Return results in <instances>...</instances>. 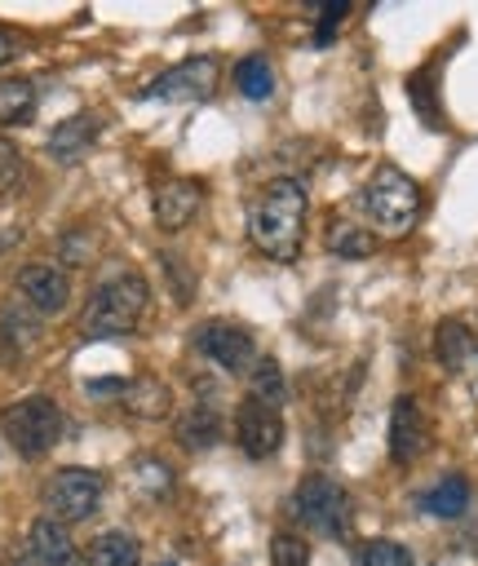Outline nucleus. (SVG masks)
<instances>
[{
  "label": "nucleus",
  "instance_id": "1",
  "mask_svg": "<svg viewBox=\"0 0 478 566\" xmlns=\"http://www.w3.org/2000/svg\"><path fill=\"white\" fill-rule=\"evenodd\" d=\"M248 234L266 256L292 261L301 252V239H305V190H301V181H292V177L270 181L266 195L252 208Z\"/></svg>",
  "mask_w": 478,
  "mask_h": 566
},
{
  "label": "nucleus",
  "instance_id": "2",
  "mask_svg": "<svg viewBox=\"0 0 478 566\" xmlns=\"http://www.w3.org/2000/svg\"><path fill=\"white\" fill-rule=\"evenodd\" d=\"M146 314V279L142 274H115L106 279L89 305H84V332L89 336H124Z\"/></svg>",
  "mask_w": 478,
  "mask_h": 566
},
{
  "label": "nucleus",
  "instance_id": "3",
  "mask_svg": "<svg viewBox=\"0 0 478 566\" xmlns=\"http://www.w3.org/2000/svg\"><path fill=\"white\" fill-rule=\"evenodd\" d=\"M363 212L381 234H407L420 217V190L412 186V177H403L398 168H376L372 181L363 186Z\"/></svg>",
  "mask_w": 478,
  "mask_h": 566
},
{
  "label": "nucleus",
  "instance_id": "4",
  "mask_svg": "<svg viewBox=\"0 0 478 566\" xmlns=\"http://www.w3.org/2000/svg\"><path fill=\"white\" fill-rule=\"evenodd\" d=\"M62 429H66L62 407L53 398H40V394L35 398H18V402H9L0 411V433L9 438V447L18 455H44V451H53L58 438H62Z\"/></svg>",
  "mask_w": 478,
  "mask_h": 566
},
{
  "label": "nucleus",
  "instance_id": "5",
  "mask_svg": "<svg viewBox=\"0 0 478 566\" xmlns=\"http://www.w3.org/2000/svg\"><path fill=\"white\" fill-rule=\"evenodd\" d=\"M292 513H297L301 526H310V531H319V535H328V539H345V535H350V517H354L345 486L332 482L328 473L301 478V486H297V495H292Z\"/></svg>",
  "mask_w": 478,
  "mask_h": 566
},
{
  "label": "nucleus",
  "instance_id": "6",
  "mask_svg": "<svg viewBox=\"0 0 478 566\" xmlns=\"http://www.w3.org/2000/svg\"><path fill=\"white\" fill-rule=\"evenodd\" d=\"M40 495H44L49 522H58V526L84 522L102 504V473H93V469H58V473H49Z\"/></svg>",
  "mask_w": 478,
  "mask_h": 566
},
{
  "label": "nucleus",
  "instance_id": "7",
  "mask_svg": "<svg viewBox=\"0 0 478 566\" xmlns=\"http://www.w3.org/2000/svg\"><path fill=\"white\" fill-rule=\"evenodd\" d=\"M195 349H199L208 363H217L221 371H235V376L257 367V340H252V332L239 327V323H226V318L204 323V327L195 332Z\"/></svg>",
  "mask_w": 478,
  "mask_h": 566
},
{
  "label": "nucleus",
  "instance_id": "8",
  "mask_svg": "<svg viewBox=\"0 0 478 566\" xmlns=\"http://www.w3.org/2000/svg\"><path fill=\"white\" fill-rule=\"evenodd\" d=\"M235 438H239L243 455L270 460V455L283 447L279 407H266V402H257V398H243V407H239V416H235Z\"/></svg>",
  "mask_w": 478,
  "mask_h": 566
},
{
  "label": "nucleus",
  "instance_id": "9",
  "mask_svg": "<svg viewBox=\"0 0 478 566\" xmlns=\"http://www.w3.org/2000/svg\"><path fill=\"white\" fill-rule=\"evenodd\" d=\"M217 88V62L212 57H190L173 71H164L150 88H142V97H168V102H204Z\"/></svg>",
  "mask_w": 478,
  "mask_h": 566
},
{
  "label": "nucleus",
  "instance_id": "10",
  "mask_svg": "<svg viewBox=\"0 0 478 566\" xmlns=\"http://www.w3.org/2000/svg\"><path fill=\"white\" fill-rule=\"evenodd\" d=\"M150 203H155V226L173 234V230H181V226L195 221V212L204 203V190L195 181H186V177H168V181L155 186Z\"/></svg>",
  "mask_w": 478,
  "mask_h": 566
},
{
  "label": "nucleus",
  "instance_id": "11",
  "mask_svg": "<svg viewBox=\"0 0 478 566\" xmlns=\"http://www.w3.org/2000/svg\"><path fill=\"white\" fill-rule=\"evenodd\" d=\"M18 292L40 314H58L71 296V283H66V270H58L53 261H31V265L18 270Z\"/></svg>",
  "mask_w": 478,
  "mask_h": 566
},
{
  "label": "nucleus",
  "instance_id": "12",
  "mask_svg": "<svg viewBox=\"0 0 478 566\" xmlns=\"http://www.w3.org/2000/svg\"><path fill=\"white\" fill-rule=\"evenodd\" d=\"M429 442V429H425V411L416 398H398L394 411H389V455L398 464H412Z\"/></svg>",
  "mask_w": 478,
  "mask_h": 566
},
{
  "label": "nucleus",
  "instance_id": "13",
  "mask_svg": "<svg viewBox=\"0 0 478 566\" xmlns=\"http://www.w3.org/2000/svg\"><path fill=\"white\" fill-rule=\"evenodd\" d=\"M22 566H80V562H75L71 535H66L58 522L40 517V522H31V531H27Z\"/></svg>",
  "mask_w": 478,
  "mask_h": 566
},
{
  "label": "nucleus",
  "instance_id": "14",
  "mask_svg": "<svg viewBox=\"0 0 478 566\" xmlns=\"http://www.w3.org/2000/svg\"><path fill=\"white\" fill-rule=\"evenodd\" d=\"M97 133H102V119L97 115H71V119H62L49 133V155L53 159H80L97 142Z\"/></svg>",
  "mask_w": 478,
  "mask_h": 566
},
{
  "label": "nucleus",
  "instance_id": "15",
  "mask_svg": "<svg viewBox=\"0 0 478 566\" xmlns=\"http://www.w3.org/2000/svg\"><path fill=\"white\" fill-rule=\"evenodd\" d=\"M84 566H142V548H137L133 535L106 531V535H97V539L89 544Z\"/></svg>",
  "mask_w": 478,
  "mask_h": 566
},
{
  "label": "nucleus",
  "instance_id": "16",
  "mask_svg": "<svg viewBox=\"0 0 478 566\" xmlns=\"http://www.w3.org/2000/svg\"><path fill=\"white\" fill-rule=\"evenodd\" d=\"M420 509L434 513V517H460V513L469 509V482H465L460 473L434 482V486L420 495Z\"/></svg>",
  "mask_w": 478,
  "mask_h": 566
},
{
  "label": "nucleus",
  "instance_id": "17",
  "mask_svg": "<svg viewBox=\"0 0 478 566\" xmlns=\"http://www.w3.org/2000/svg\"><path fill=\"white\" fill-rule=\"evenodd\" d=\"M434 354H438L443 367H460V363L474 354V336H469V327H465L460 318H443L438 332H434Z\"/></svg>",
  "mask_w": 478,
  "mask_h": 566
},
{
  "label": "nucleus",
  "instance_id": "18",
  "mask_svg": "<svg viewBox=\"0 0 478 566\" xmlns=\"http://www.w3.org/2000/svg\"><path fill=\"white\" fill-rule=\"evenodd\" d=\"M35 115V88L27 80H0V124H27Z\"/></svg>",
  "mask_w": 478,
  "mask_h": 566
},
{
  "label": "nucleus",
  "instance_id": "19",
  "mask_svg": "<svg viewBox=\"0 0 478 566\" xmlns=\"http://www.w3.org/2000/svg\"><path fill=\"white\" fill-rule=\"evenodd\" d=\"M235 84H239V93H243V97L261 102V97H270V93H274V71H270V62H266V57H243V62L235 66Z\"/></svg>",
  "mask_w": 478,
  "mask_h": 566
},
{
  "label": "nucleus",
  "instance_id": "20",
  "mask_svg": "<svg viewBox=\"0 0 478 566\" xmlns=\"http://www.w3.org/2000/svg\"><path fill=\"white\" fill-rule=\"evenodd\" d=\"M328 248H332L336 256H367V252L376 248V239H372L367 230H358L354 221H336V226L328 230Z\"/></svg>",
  "mask_w": 478,
  "mask_h": 566
},
{
  "label": "nucleus",
  "instance_id": "21",
  "mask_svg": "<svg viewBox=\"0 0 478 566\" xmlns=\"http://www.w3.org/2000/svg\"><path fill=\"white\" fill-rule=\"evenodd\" d=\"M181 442L186 447H212L217 442V411L212 407H190L186 416H181Z\"/></svg>",
  "mask_w": 478,
  "mask_h": 566
},
{
  "label": "nucleus",
  "instance_id": "22",
  "mask_svg": "<svg viewBox=\"0 0 478 566\" xmlns=\"http://www.w3.org/2000/svg\"><path fill=\"white\" fill-rule=\"evenodd\" d=\"M248 398H257V402H266V407H279V402H283V376H279L274 358H257Z\"/></svg>",
  "mask_w": 478,
  "mask_h": 566
},
{
  "label": "nucleus",
  "instance_id": "23",
  "mask_svg": "<svg viewBox=\"0 0 478 566\" xmlns=\"http://www.w3.org/2000/svg\"><path fill=\"white\" fill-rule=\"evenodd\" d=\"M358 566H412L407 548L394 544V539H367L358 548Z\"/></svg>",
  "mask_w": 478,
  "mask_h": 566
},
{
  "label": "nucleus",
  "instance_id": "24",
  "mask_svg": "<svg viewBox=\"0 0 478 566\" xmlns=\"http://www.w3.org/2000/svg\"><path fill=\"white\" fill-rule=\"evenodd\" d=\"M270 566H310V548L301 535H274L270 539Z\"/></svg>",
  "mask_w": 478,
  "mask_h": 566
},
{
  "label": "nucleus",
  "instance_id": "25",
  "mask_svg": "<svg viewBox=\"0 0 478 566\" xmlns=\"http://www.w3.org/2000/svg\"><path fill=\"white\" fill-rule=\"evenodd\" d=\"M133 482H137L146 495H164V491L173 486V473H168L164 464H155L150 455H142V460H137V469H133Z\"/></svg>",
  "mask_w": 478,
  "mask_h": 566
},
{
  "label": "nucleus",
  "instance_id": "26",
  "mask_svg": "<svg viewBox=\"0 0 478 566\" xmlns=\"http://www.w3.org/2000/svg\"><path fill=\"white\" fill-rule=\"evenodd\" d=\"M18 177H22V159H18V155H13V150H9L4 142H0V186L9 190V186H13Z\"/></svg>",
  "mask_w": 478,
  "mask_h": 566
},
{
  "label": "nucleus",
  "instance_id": "27",
  "mask_svg": "<svg viewBox=\"0 0 478 566\" xmlns=\"http://www.w3.org/2000/svg\"><path fill=\"white\" fill-rule=\"evenodd\" d=\"M345 13H350V4H328V13H323V22H319V35H314V40H319V44H328V40H332L336 18H345Z\"/></svg>",
  "mask_w": 478,
  "mask_h": 566
},
{
  "label": "nucleus",
  "instance_id": "28",
  "mask_svg": "<svg viewBox=\"0 0 478 566\" xmlns=\"http://www.w3.org/2000/svg\"><path fill=\"white\" fill-rule=\"evenodd\" d=\"M9 57H13V40H9V35H4V31H0V66H4V62H9Z\"/></svg>",
  "mask_w": 478,
  "mask_h": 566
},
{
  "label": "nucleus",
  "instance_id": "29",
  "mask_svg": "<svg viewBox=\"0 0 478 566\" xmlns=\"http://www.w3.org/2000/svg\"><path fill=\"white\" fill-rule=\"evenodd\" d=\"M159 566H177V562H159Z\"/></svg>",
  "mask_w": 478,
  "mask_h": 566
}]
</instances>
